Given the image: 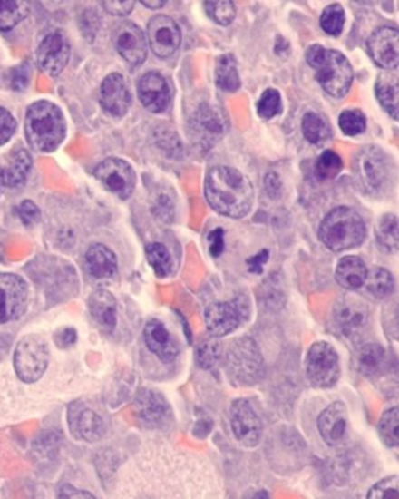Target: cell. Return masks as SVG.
Listing matches in <instances>:
<instances>
[{
	"mask_svg": "<svg viewBox=\"0 0 399 499\" xmlns=\"http://www.w3.org/2000/svg\"><path fill=\"white\" fill-rule=\"evenodd\" d=\"M205 195L214 211L231 219L247 216L255 201V189L248 178L227 166L214 167L208 172Z\"/></svg>",
	"mask_w": 399,
	"mask_h": 499,
	"instance_id": "6da1fadb",
	"label": "cell"
},
{
	"mask_svg": "<svg viewBox=\"0 0 399 499\" xmlns=\"http://www.w3.org/2000/svg\"><path fill=\"white\" fill-rule=\"evenodd\" d=\"M25 134L32 149L41 153L55 152L66 138V121L58 106L39 100L28 106Z\"/></svg>",
	"mask_w": 399,
	"mask_h": 499,
	"instance_id": "7a4b0ae2",
	"label": "cell"
},
{
	"mask_svg": "<svg viewBox=\"0 0 399 499\" xmlns=\"http://www.w3.org/2000/svg\"><path fill=\"white\" fill-rule=\"evenodd\" d=\"M306 62L316 71V82L327 94L337 99L348 94L355 73L342 52L320 44L311 45L306 52Z\"/></svg>",
	"mask_w": 399,
	"mask_h": 499,
	"instance_id": "3957f363",
	"label": "cell"
},
{
	"mask_svg": "<svg viewBox=\"0 0 399 499\" xmlns=\"http://www.w3.org/2000/svg\"><path fill=\"white\" fill-rule=\"evenodd\" d=\"M318 238L333 251L355 249L365 240V222L359 212L340 206L323 219Z\"/></svg>",
	"mask_w": 399,
	"mask_h": 499,
	"instance_id": "277c9868",
	"label": "cell"
},
{
	"mask_svg": "<svg viewBox=\"0 0 399 499\" xmlns=\"http://www.w3.org/2000/svg\"><path fill=\"white\" fill-rule=\"evenodd\" d=\"M394 164L384 150L368 145L355 158V175L366 192L377 195L385 192L394 180Z\"/></svg>",
	"mask_w": 399,
	"mask_h": 499,
	"instance_id": "5b68a950",
	"label": "cell"
},
{
	"mask_svg": "<svg viewBox=\"0 0 399 499\" xmlns=\"http://www.w3.org/2000/svg\"><path fill=\"white\" fill-rule=\"evenodd\" d=\"M227 370L234 383L253 386L264 377V361L255 340L244 338L236 340L228 349Z\"/></svg>",
	"mask_w": 399,
	"mask_h": 499,
	"instance_id": "8992f818",
	"label": "cell"
},
{
	"mask_svg": "<svg viewBox=\"0 0 399 499\" xmlns=\"http://www.w3.org/2000/svg\"><path fill=\"white\" fill-rule=\"evenodd\" d=\"M49 345L38 334H28L15 349V370L23 383L32 384L44 377L49 366Z\"/></svg>",
	"mask_w": 399,
	"mask_h": 499,
	"instance_id": "52a82bcc",
	"label": "cell"
},
{
	"mask_svg": "<svg viewBox=\"0 0 399 499\" xmlns=\"http://www.w3.org/2000/svg\"><path fill=\"white\" fill-rule=\"evenodd\" d=\"M306 375L314 387H333L340 377V362L333 345L316 342L306 356Z\"/></svg>",
	"mask_w": 399,
	"mask_h": 499,
	"instance_id": "ba28073f",
	"label": "cell"
},
{
	"mask_svg": "<svg viewBox=\"0 0 399 499\" xmlns=\"http://www.w3.org/2000/svg\"><path fill=\"white\" fill-rule=\"evenodd\" d=\"M28 305V286L15 273H0V325L23 316Z\"/></svg>",
	"mask_w": 399,
	"mask_h": 499,
	"instance_id": "9c48e42d",
	"label": "cell"
},
{
	"mask_svg": "<svg viewBox=\"0 0 399 499\" xmlns=\"http://www.w3.org/2000/svg\"><path fill=\"white\" fill-rule=\"evenodd\" d=\"M94 175L100 183L119 199L127 200L133 194L136 186V173L133 167L123 160L108 158L95 167Z\"/></svg>",
	"mask_w": 399,
	"mask_h": 499,
	"instance_id": "30bf717a",
	"label": "cell"
},
{
	"mask_svg": "<svg viewBox=\"0 0 399 499\" xmlns=\"http://www.w3.org/2000/svg\"><path fill=\"white\" fill-rule=\"evenodd\" d=\"M38 64L43 73L58 77L66 69L71 58V44L62 30L47 34L38 47Z\"/></svg>",
	"mask_w": 399,
	"mask_h": 499,
	"instance_id": "8fae6325",
	"label": "cell"
},
{
	"mask_svg": "<svg viewBox=\"0 0 399 499\" xmlns=\"http://www.w3.org/2000/svg\"><path fill=\"white\" fill-rule=\"evenodd\" d=\"M366 49L375 64L385 71L399 66V30L394 27H379L366 41Z\"/></svg>",
	"mask_w": 399,
	"mask_h": 499,
	"instance_id": "7c38bea8",
	"label": "cell"
},
{
	"mask_svg": "<svg viewBox=\"0 0 399 499\" xmlns=\"http://www.w3.org/2000/svg\"><path fill=\"white\" fill-rule=\"evenodd\" d=\"M112 41L119 55L131 64L139 66L147 58V39L144 32L133 23H121L112 32Z\"/></svg>",
	"mask_w": 399,
	"mask_h": 499,
	"instance_id": "4fadbf2b",
	"label": "cell"
},
{
	"mask_svg": "<svg viewBox=\"0 0 399 499\" xmlns=\"http://www.w3.org/2000/svg\"><path fill=\"white\" fill-rule=\"evenodd\" d=\"M149 44L155 55L167 58L177 52L181 44V30L172 17L166 15H156L150 19L149 27Z\"/></svg>",
	"mask_w": 399,
	"mask_h": 499,
	"instance_id": "5bb4252c",
	"label": "cell"
},
{
	"mask_svg": "<svg viewBox=\"0 0 399 499\" xmlns=\"http://www.w3.org/2000/svg\"><path fill=\"white\" fill-rule=\"evenodd\" d=\"M231 427L234 437L244 446H256L261 440L262 423L247 399H238L231 406Z\"/></svg>",
	"mask_w": 399,
	"mask_h": 499,
	"instance_id": "9a60e30c",
	"label": "cell"
},
{
	"mask_svg": "<svg viewBox=\"0 0 399 499\" xmlns=\"http://www.w3.org/2000/svg\"><path fill=\"white\" fill-rule=\"evenodd\" d=\"M205 322L212 338H223L244 322V309L238 301H217L206 308Z\"/></svg>",
	"mask_w": 399,
	"mask_h": 499,
	"instance_id": "2e32d148",
	"label": "cell"
},
{
	"mask_svg": "<svg viewBox=\"0 0 399 499\" xmlns=\"http://www.w3.org/2000/svg\"><path fill=\"white\" fill-rule=\"evenodd\" d=\"M67 423L75 437L84 442H97L105 435L103 418L83 403H73L67 412Z\"/></svg>",
	"mask_w": 399,
	"mask_h": 499,
	"instance_id": "e0dca14e",
	"label": "cell"
},
{
	"mask_svg": "<svg viewBox=\"0 0 399 499\" xmlns=\"http://www.w3.org/2000/svg\"><path fill=\"white\" fill-rule=\"evenodd\" d=\"M136 414L142 425L151 429L166 426L170 420V406L156 390L144 388L136 396Z\"/></svg>",
	"mask_w": 399,
	"mask_h": 499,
	"instance_id": "ac0fdd59",
	"label": "cell"
},
{
	"mask_svg": "<svg viewBox=\"0 0 399 499\" xmlns=\"http://www.w3.org/2000/svg\"><path fill=\"white\" fill-rule=\"evenodd\" d=\"M318 431L329 446H340L348 435V411L344 403H333L318 416Z\"/></svg>",
	"mask_w": 399,
	"mask_h": 499,
	"instance_id": "d6986e66",
	"label": "cell"
},
{
	"mask_svg": "<svg viewBox=\"0 0 399 499\" xmlns=\"http://www.w3.org/2000/svg\"><path fill=\"white\" fill-rule=\"evenodd\" d=\"M100 103L112 116H123L131 105V94L121 73H110L100 86Z\"/></svg>",
	"mask_w": 399,
	"mask_h": 499,
	"instance_id": "ffe728a7",
	"label": "cell"
},
{
	"mask_svg": "<svg viewBox=\"0 0 399 499\" xmlns=\"http://www.w3.org/2000/svg\"><path fill=\"white\" fill-rule=\"evenodd\" d=\"M138 95L149 112L161 113L169 106L170 88L161 73H147L138 80Z\"/></svg>",
	"mask_w": 399,
	"mask_h": 499,
	"instance_id": "44dd1931",
	"label": "cell"
},
{
	"mask_svg": "<svg viewBox=\"0 0 399 499\" xmlns=\"http://www.w3.org/2000/svg\"><path fill=\"white\" fill-rule=\"evenodd\" d=\"M334 317H336V322H337L340 331L348 338H355V334L361 333L368 323V309L361 299L355 298V297H344L336 305Z\"/></svg>",
	"mask_w": 399,
	"mask_h": 499,
	"instance_id": "7402d4cb",
	"label": "cell"
},
{
	"mask_svg": "<svg viewBox=\"0 0 399 499\" xmlns=\"http://www.w3.org/2000/svg\"><path fill=\"white\" fill-rule=\"evenodd\" d=\"M144 340L147 348L158 356L162 362H172L180 355L177 338L167 329L161 320H150L144 328Z\"/></svg>",
	"mask_w": 399,
	"mask_h": 499,
	"instance_id": "603a6c76",
	"label": "cell"
},
{
	"mask_svg": "<svg viewBox=\"0 0 399 499\" xmlns=\"http://www.w3.org/2000/svg\"><path fill=\"white\" fill-rule=\"evenodd\" d=\"M192 130H194L195 138L201 147L206 150L209 149L216 144L219 139L222 138L223 132H225L220 113L212 110L211 106H201L192 117Z\"/></svg>",
	"mask_w": 399,
	"mask_h": 499,
	"instance_id": "cb8c5ba5",
	"label": "cell"
},
{
	"mask_svg": "<svg viewBox=\"0 0 399 499\" xmlns=\"http://www.w3.org/2000/svg\"><path fill=\"white\" fill-rule=\"evenodd\" d=\"M89 312L105 333H112L117 323V301L105 289L95 290L89 297Z\"/></svg>",
	"mask_w": 399,
	"mask_h": 499,
	"instance_id": "d4e9b609",
	"label": "cell"
},
{
	"mask_svg": "<svg viewBox=\"0 0 399 499\" xmlns=\"http://www.w3.org/2000/svg\"><path fill=\"white\" fill-rule=\"evenodd\" d=\"M34 160L27 149L17 147L8 156L6 166L2 167V181L10 189L23 188L27 181L28 173L32 171Z\"/></svg>",
	"mask_w": 399,
	"mask_h": 499,
	"instance_id": "484cf974",
	"label": "cell"
},
{
	"mask_svg": "<svg viewBox=\"0 0 399 499\" xmlns=\"http://www.w3.org/2000/svg\"><path fill=\"white\" fill-rule=\"evenodd\" d=\"M84 266L91 277L97 279H110L116 277L117 258L106 245L94 244L86 251Z\"/></svg>",
	"mask_w": 399,
	"mask_h": 499,
	"instance_id": "4316f807",
	"label": "cell"
},
{
	"mask_svg": "<svg viewBox=\"0 0 399 499\" xmlns=\"http://www.w3.org/2000/svg\"><path fill=\"white\" fill-rule=\"evenodd\" d=\"M366 277H368V269L365 262L357 256H346L344 259H340L336 269L337 283L348 290L361 289L366 283Z\"/></svg>",
	"mask_w": 399,
	"mask_h": 499,
	"instance_id": "83f0119b",
	"label": "cell"
},
{
	"mask_svg": "<svg viewBox=\"0 0 399 499\" xmlns=\"http://www.w3.org/2000/svg\"><path fill=\"white\" fill-rule=\"evenodd\" d=\"M376 99L387 114L399 121V77L394 73H384L375 84Z\"/></svg>",
	"mask_w": 399,
	"mask_h": 499,
	"instance_id": "f1b7e54d",
	"label": "cell"
},
{
	"mask_svg": "<svg viewBox=\"0 0 399 499\" xmlns=\"http://www.w3.org/2000/svg\"><path fill=\"white\" fill-rule=\"evenodd\" d=\"M359 372L366 377H376L385 372L387 367V353L377 344H368L361 349L357 357Z\"/></svg>",
	"mask_w": 399,
	"mask_h": 499,
	"instance_id": "f546056e",
	"label": "cell"
},
{
	"mask_svg": "<svg viewBox=\"0 0 399 499\" xmlns=\"http://www.w3.org/2000/svg\"><path fill=\"white\" fill-rule=\"evenodd\" d=\"M301 130L311 144L322 145L333 138V130L326 117H323L318 113H306L301 122Z\"/></svg>",
	"mask_w": 399,
	"mask_h": 499,
	"instance_id": "4dcf8cb0",
	"label": "cell"
},
{
	"mask_svg": "<svg viewBox=\"0 0 399 499\" xmlns=\"http://www.w3.org/2000/svg\"><path fill=\"white\" fill-rule=\"evenodd\" d=\"M377 245L387 251L396 253L399 250V219L394 214H384L376 225Z\"/></svg>",
	"mask_w": 399,
	"mask_h": 499,
	"instance_id": "1f68e13d",
	"label": "cell"
},
{
	"mask_svg": "<svg viewBox=\"0 0 399 499\" xmlns=\"http://www.w3.org/2000/svg\"><path fill=\"white\" fill-rule=\"evenodd\" d=\"M216 82L225 93H236L240 89L238 63L233 55H222L217 60Z\"/></svg>",
	"mask_w": 399,
	"mask_h": 499,
	"instance_id": "d6a6232c",
	"label": "cell"
},
{
	"mask_svg": "<svg viewBox=\"0 0 399 499\" xmlns=\"http://www.w3.org/2000/svg\"><path fill=\"white\" fill-rule=\"evenodd\" d=\"M145 255H147V261L153 269V272L156 273V277L166 278L172 273V258L164 245L160 242L147 245Z\"/></svg>",
	"mask_w": 399,
	"mask_h": 499,
	"instance_id": "836d02e7",
	"label": "cell"
},
{
	"mask_svg": "<svg viewBox=\"0 0 399 499\" xmlns=\"http://www.w3.org/2000/svg\"><path fill=\"white\" fill-rule=\"evenodd\" d=\"M365 284L368 292L376 298H385L394 292V279L392 273L383 269V267L373 269L372 272L368 273V277H366Z\"/></svg>",
	"mask_w": 399,
	"mask_h": 499,
	"instance_id": "e575fe53",
	"label": "cell"
},
{
	"mask_svg": "<svg viewBox=\"0 0 399 499\" xmlns=\"http://www.w3.org/2000/svg\"><path fill=\"white\" fill-rule=\"evenodd\" d=\"M30 6L25 2H16V0H8V2H0V30H12L17 24L27 17Z\"/></svg>",
	"mask_w": 399,
	"mask_h": 499,
	"instance_id": "d590c367",
	"label": "cell"
},
{
	"mask_svg": "<svg viewBox=\"0 0 399 499\" xmlns=\"http://www.w3.org/2000/svg\"><path fill=\"white\" fill-rule=\"evenodd\" d=\"M220 356H222V345L217 338H203L195 349V362L203 370L216 366L217 362L220 361Z\"/></svg>",
	"mask_w": 399,
	"mask_h": 499,
	"instance_id": "8d00e7d4",
	"label": "cell"
},
{
	"mask_svg": "<svg viewBox=\"0 0 399 499\" xmlns=\"http://www.w3.org/2000/svg\"><path fill=\"white\" fill-rule=\"evenodd\" d=\"M342 169L344 161L333 150H325L316 162V175L320 180H333L342 172Z\"/></svg>",
	"mask_w": 399,
	"mask_h": 499,
	"instance_id": "74e56055",
	"label": "cell"
},
{
	"mask_svg": "<svg viewBox=\"0 0 399 499\" xmlns=\"http://www.w3.org/2000/svg\"><path fill=\"white\" fill-rule=\"evenodd\" d=\"M379 434L384 444L398 448L399 446V407H394L384 414L379 422Z\"/></svg>",
	"mask_w": 399,
	"mask_h": 499,
	"instance_id": "f35d334b",
	"label": "cell"
},
{
	"mask_svg": "<svg viewBox=\"0 0 399 499\" xmlns=\"http://www.w3.org/2000/svg\"><path fill=\"white\" fill-rule=\"evenodd\" d=\"M320 25H322L323 32H326L331 36H338L342 34L345 25L344 6L338 5V4L327 5L320 17Z\"/></svg>",
	"mask_w": 399,
	"mask_h": 499,
	"instance_id": "ab89813d",
	"label": "cell"
},
{
	"mask_svg": "<svg viewBox=\"0 0 399 499\" xmlns=\"http://www.w3.org/2000/svg\"><path fill=\"white\" fill-rule=\"evenodd\" d=\"M283 113V99L277 89L268 88L258 102V114L262 119H273Z\"/></svg>",
	"mask_w": 399,
	"mask_h": 499,
	"instance_id": "60d3db41",
	"label": "cell"
},
{
	"mask_svg": "<svg viewBox=\"0 0 399 499\" xmlns=\"http://www.w3.org/2000/svg\"><path fill=\"white\" fill-rule=\"evenodd\" d=\"M338 127L346 136H359L365 132V114L359 110H346L338 117Z\"/></svg>",
	"mask_w": 399,
	"mask_h": 499,
	"instance_id": "b9f144b4",
	"label": "cell"
},
{
	"mask_svg": "<svg viewBox=\"0 0 399 499\" xmlns=\"http://www.w3.org/2000/svg\"><path fill=\"white\" fill-rule=\"evenodd\" d=\"M205 10L214 23L219 25L227 27L233 23L236 17V5L229 0H222V2H206Z\"/></svg>",
	"mask_w": 399,
	"mask_h": 499,
	"instance_id": "7bdbcfd3",
	"label": "cell"
},
{
	"mask_svg": "<svg viewBox=\"0 0 399 499\" xmlns=\"http://www.w3.org/2000/svg\"><path fill=\"white\" fill-rule=\"evenodd\" d=\"M368 499H399V476L385 477L375 485Z\"/></svg>",
	"mask_w": 399,
	"mask_h": 499,
	"instance_id": "ee69618b",
	"label": "cell"
},
{
	"mask_svg": "<svg viewBox=\"0 0 399 499\" xmlns=\"http://www.w3.org/2000/svg\"><path fill=\"white\" fill-rule=\"evenodd\" d=\"M30 77H32V67L28 63H23L21 66L15 67L10 71L8 80H10V86L15 91H23L30 82Z\"/></svg>",
	"mask_w": 399,
	"mask_h": 499,
	"instance_id": "f6af8a7d",
	"label": "cell"
},
{
	"mask_svg": "<svg viewBox=\"0 0 399 499\" xmlns=\"http://www.w3.org/2000/svg\"><path fill=\"white\" fill-rule=\"evenodd\" d=\"M16 132V121L12 113L0 106V145L6 144Z\"/></svg>",
	"mask_w": 399,
	"mask_h": 499,
	"instance_id": "bcb514c9",
	"label": "cell"
},
{
	"mask_svg": "<svg viewBox=\"0 0 399 499\" xmlns=\"http://www.w3.org/2000/svg\"><path fill=\"white\" fill-rule=\"evenodd\" d=\"M17 212H19V219L23 220L25 227H34L41 219V211H39L38 206L34 205V201H30V200H24L23 203L17 208Z\"/></svg>",
	"mask_w": 399,
	"mask_h": 499,
	"instance_id": "7dc6e473",
	"label": "cell"
},
{
	"mask_svg": "<svg viewBox=\"0 0 399 499\" xmlns=\"http://www.w3.org/2000/svg\"><path fill=\"white\" fill-rule=\"evenodd\" d=\"M155 216L162 219L164 222H170L173 217V201L169 199V195H158L155 200V208H153Z\"/></svg>",
	"mask_w": 399,
	"mask_h": 499,
	"instance_id": "c3c4849f",
	"label": "cell"
},
{
	"mask_svg": "<svg viewBox=\"0 0 399 499\" xmlns=\"http://www.w3.org/2000/svg\"><path fill=\"white\" fill-rule=\"evenodd\" d=\"M103 8L110 15H112V16H127V15L133 12L134 2H130V0H123V2L112 0V2H105Z\"/></svg>",
	"mask_w": 399,
	"mask_h": 499,
	"instance_id": "681fc988",
	"label": "cell"
},
{
	"mask_svg": "<svg viewBox=\"0 0 399 499\" xmlns=\"http://www.w3.org/2000/svg\"><path fill=\"white\" fill-rule=\"evenodd\" d=\"M208 242H209V251L214 258L220 256L225 249V238H223L222 228H216L214 231L208 236Z\"/></svg>",
	"mask_w": 399,
	"mask_h": 499,
	"instance_id": "f907efd6",
	"label": "cell"
},
{
	"mask_svg": "<svg viewBox=\"0 0 399 499\" xmlns=\"http://www.w3.org/2000/svg\"><path fill=\"white\" fill-rule=\"evenodd\" d=\"M55 340L60 348H69L77 342V333L73 328H63L62 331L55 334Z\"/></svg>",
	"mask_w": 399,
	"mask_h": 499,
	"instance_id": "816d5d0a",
	"label": "cell"
},
{
	"mask_svg": "<svg viewBox=\"0 0 399 499\" xmlns=\"http://www.w3.org/2000/svg\"><path fill=\"white\" fill-rule=\"evenodd\" d=\"M58 499H97L94 494L84 492V490H78V488L73 487V485H63L60 494H58Z\"/></svg>",
	"mask_w": 399,
	"mask_h": 499,
	"instance_id": "f5cc1de1",
	"label": "cell"
},
{
	"mask_svg": "<svg viewBox=\"0 0 399 499\" xmlns=\"http://www.w3.org/2000/svg\"><path fill=\"white\" fill-rule=\"evenodd\" d=\"M267 261H268V250H262L258 255L249 258L248 261H247L249 272L262 273Z\"/></svg>",
	"mask_w": 399,
	"mask_h": 499,
	"instance_id": "db71d44e",
	"label": "cell"
},
{
	"mask_svg": "<svg viewBox=\"0 0 399 499\" xmlns=\"http://www.w3.org/2000/svg\"><path fill=\"white\" fill-rule=\"evenodd\" d=\"M266 189L268 195L275 199L277 195L281 194L283 191V184H281V180L277 177V173H267L266 177Z\"/></svg>",
	"mask_w": 399,
	"mask_h": 499,
	"instance_id": "11a10c76",
	"label": "cell"
},
{
	"mask_svg": "<svg viewBox=\"0 0 399 499\" xmlns=\"http://www.w3.org/2000/svg\"><path fill=\"white\" fill-rule=\"evenodd\" d=\"M147 8H151V10H158V8H162L166 5V0H144L142 2Z\"/></svg>",
	"mask_w": 399,
	"mask_h": 499,
	"instance_id": "9f6ffc18",
	"label": "cell"
},
{
	"mask_svg": "<svg viewBox=\"0 0 399 499\" xmlns=\"http://www.w3.org/2000/svg\"><path fill=\"white\" fill-rule=\"evenodd\" d=\"M248 499H270L266 490H258L255 494H251Z\"/></svg>",
	"mask_w": 399,
	"mask_h": 499,
	"instance_id": "6f0895ef",
	"label": "cell"
},
{
	"mask_svg": "<svg viewBox=\"0 0 399 499\" xmlns=\"http://www.w3.org/2000/svg\"><path fill=\"white\" fill-rule=\"evenodd\" d=\"M2 186H4V181H2V167H0V191H2Z\"/></svg>",
	"mask_w": 399,
	"mask_h": 499,
	"instance_id": "680465c9",
	"label": "cell"
}]
</instances>
